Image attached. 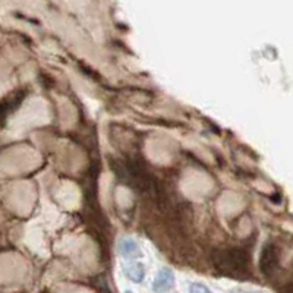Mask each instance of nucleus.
<instances>
[{"label":"nucleus","instance_id":"f257e3e1","mask_svg":"<svg viewBox=\"0 0 293 293\" xmlns=\"http://www.w3.org/2000/svg\"><path fill=\"white\" fill-rule=\"evenodd\" d=\"M213 261L220 271L226 274H242L249 270L251 254L242 246H232L217 251Z\"/></svg>","mask_w":293,"mask_h":293},{"label":"nucleus","instance_id":"f03ea898","mask_svg":"<svg viewBox=\"0 0 293 293\" xmlns=\"http://www.w3.org/2000/svg\"><path fill=\"white\" fill-rule=\"evenodd\" d=\"M278 262H280V252H278V248L268 242L262 246V251L259 255V268H261V273L264 275H271L275 271V268L278 267Z\"/></svg>","mask_w":293,"mask_h":293},{"label":"nucleus","instance_id":"7ed1b4c3","mask_svg":"<svg viewBox=\"0 0 293 293\" xmlns=\"http://www.w3.org/2000/svg\"><path fill=\"white\" fill-rule=\"evenodd\" d=\"M175 273L170 268H161L153 280V290L156 293H167L175 287Z\"/></svg>","mask_w":293,"mask_h":293},{"label":"nucleus","instance_id":"20e7f679","mask_svg":"<svg viewBox=\"0 0 293 293\" xmlns=\"http://www.w3.org/2000/svg\"><path fill=\"white\" fill-rule=\"evenodd\" d=\"M117 251L119 254L122 255L123 258L129 259V261H137L138 258L142 256V252L139 249V245L138 242H135L134 239L131 237H123L119 240V246H117Z\"/></svg>","mask_w":293,"mask_h":293},{"label":"nucleus","instance_id":"39448f33","mask_svg":"<svg viewBox=\"0 0 293 293\" xmlns=\"http://www.w3.org/2000/svg\"><path fill=\"white\" fill-rule=\"evenodd\" d=\"M25 96H27L25 91H18V93H14L12 96L0 101V125L5 122V119L11 112H14L20 106Z\"/></svg>","mask_w":293,"mask_h":293},{"label":"nucleus","instance_id":"423d86ee","mask_svg":"<svg viewBox=\"0 0 293 293\" xmlns=\"http://www.w3.org/2000/svg\"><path fill=\"white\" fill-rule=\"evenodd\" d=\"M122 268H123L125 275H126L131 281H134V283H141V281L144 280V277H145V267H144V264L139 262V261L126 262V264H123Z\"/></svg>","mask_w":293,"mask_h":293},{"label":"nucleus","instance_id":"0eeeda50","mask_svg":"<svg viewBox=\"0 0 293 293\" xmlns=\"http://www.w3.org/2000/svg\"><path fill=\"white\" fill-rule=\"evenodd\" d=\"M188 290H189V293H213L208 286H205L204 283H196V281L189 284Z\"/></svg>","mask_w":293,"mask_h":293},{"label":"nucleus","instance_id":"6e6552de","mask_svg":"<svg viewBox=\"0 0 293 293\" xmlns=\"http://www.w3.org/2000/svg\"><path fill=\"white\" fill-rule=\"evenodd\" d=\"M123 293H134V292H132V290H125Z\"/></svg>","mask_w":293,"mask_h":293}]
</instances>
